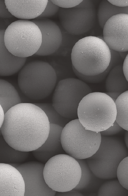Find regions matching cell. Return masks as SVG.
<instances>
[{"mask_svg": "<svg viewBox=\"0 0 128 196\" xmlns=\"http://www.w3.org/2000/svg\"><path fill=\"white\" fill-rule=\"evenodd\" d=\"M60 139L63 149L68 155L76 159H85L98 150L101 135L100 132L86 129L76 119L63 128Z\"/></svg>", "mask_w": 128, "mask_h": 196, "instance_id": "6", "label": "cell"}, {"mask_svg": "<svg viewBox=\"0 0 128 196\" xmlns=\"http://www.w3.org/2000/svg\"><path fill=\"white\" fill-rule=\"evenodd\" d=\"M40 107L47 116L50 124L58 125L63 128L71 121L60 114L51 103H34Z\"/></svg>", "mask_w": 128, "mask_h": 196, "instance_id": "24", "label": "cell"}, {"mask_svg": "<svg viewBox=\"0 0 128 196\" xmlns=\"http://www.w3.org/2000/svg\"><path fill=\"white\" fill-rule=\"evenodd\" d=\"M13 16L7 8L5 0H0V18L7 19Z\"/></svg>", "mask_w": 128, "mask_h": 196, "instance_id": "31", "label": "cell"}, {"mask_svg": "<svg viewBox=\"0 0 128 196\" xmlns=\"http://www.w3.org/2000/svg\"><path fill=\"white\" fill-rule=\"evenodd\" d=\"M6 19L0 18V30H5L9 25Z\"/></svg>", "mask_w": 128, "mask_h": 196, "instance_id": "36", "label": "cell"}, {"mask_svg": "<svg viewBox=\"0 0 128 196\" xmlns=\"http://www.w3.org/2000/svg\"><path fill=\"white\" fill-rule=\"evenodd\" d=\"M50 125L44 111L34 103H20L5 114L1 129L5 141L14 149L30 152L46 139Z\"/></svg>", "mask_w": 128, "mask_h": 196, "instance_id": "1", "label": "cell"}, {"mask_svg": "<svg viewBox=\"0 0 128 196\" xmlns=\"http://www.w3.org/2000/svg\"><path fill=\"white\" fill-rule=\"evenodd\" d=\"M45 164L29 161L20 164L16 168L21 174L24 183V196H54L56 191L46 183L43 176Z\"/></svg>", "mask_w": 128, "mask_h": 196, "instance_id": "11", "label": "cell"}, {"mask_svg": "<svg viewBox=\"0 0 128 196\" xmlns=\"http://www.w3.org/2000/svg\"><path fill=\"white\" fill-rule=\"evenodd\" d=\"M105 93L110 97L114 102L118 97L121 94L120 93L114 92H109Z\"/></svg>", "mask_w": 128, "mask_h": 196, "instance_id": "35", "label": "cell"}, {"mask_svg": "<svg viewBox=\"0 0 128 196\" xmlns=\"http://www.w3.org/2000/svg\"><path fill=\"white\" fill-rule=\"evenodd\" d=\"M4 40L7 48L12 54L27 58L35 54L39 49L42 34L39 27L32 21L20 19L8 26Z\"/></svg>", "mask_w": 128, "mask_h": 196, "instance_id": "7", "label": "cell"}, {"mask_svg": "<svg viewBox=\"0 0 128 196\" xmlns=\"http://www.w3.org/2000/svg\"><path fill=\"white\" fill-rule=\"evenodd\" d=\"M5 30H0V76H9L16 73L24 66L27 60V58L14 56L7 48L4 40Z\"/></svg>", "mask_w": 128, "mask_h": 196, "instance_id": "17", "label": "cell"}, {"mask_svg": "<svg viewBox=\"0 0 128 196\" xmlns=\"http://www.w3.org/2000/svg\"><path fill=\"white\" fill-rule=\"evenodd\" d=\"M124 143L128 148V131L126 130L124 135Z\"/></svg>", "mask_w": 128, "mask_h": 196, "instance_id": "38", "label": "cell"}, {"mask_svg": "<svg viewBox=\"0 0 128 196\" xmlns=\"http://www.w3.org/2000/svg\"><path fill=\"white\" fill-rule=\"evenodd\" d=\"M115 103L117 111L115 121L123 129L128 130V90L121 94Z\"/></svg>", "mask_w": 128, "mask_h": 196, "instance_id": "22", "label": "cell"}, {"mask_svg": "<svg viewBox=\"0 0 128 196\" xmlns=\"http://www.w3.org/2000/svg\"><path fill=\"white\" fill-rule=\"evenodd\" d=\"M71 57L72 66L77 71L86 75L94 76L107 69L111 55L104 41L90 36L80 39L75 43Z\"/></svg>", "mask_w": 128, "mask_h": 196, "instance_id": "2", "label": "cell"}, {"mask_svg": "<svg viewBox=\"0 0 128 196\" xmlns=\"http://www.w3.org/2000/svg\"><path fill=\"white\" fill-rule=\"evenodd\" d=\"M119 14H128V7H118L112 5L107 0L102 1L99 5L97 13L101 28L103 29L106 22L110 18Z\"/></svg>", "mask_w": 128, "mask_h": 196, "instance_id": "21", "label": "cell"}, {"mask_svg": "<svg viewBox=\"0 0 128 196\" xmlns=\"http://www.w3.org/2000/svg\"><path fill=\"white\" fill-rule=\"evenodd\" d=\"M50 125L49 132L46 140L39 148L31 151L35 158L43 163L55 155L63 154L64 152L60 139L63 128L54 124Z\"/></svg>", "mask_w": 128, "mask_h": 196, "instance_id": "16", "label": "cell"}, {"mask_svg": "<svg viewBox=\"0 0 128 196\" xmlns=\"http://www.w3.org/2000/svg\"><path fill=\"white\" fill-rule=\"evenodd\" d=\"M117 114L115 102L105 93L91 92L84 97L77 108L78 119L86 129L105 130L113 123Z\"/></svg>", "mask_w": 128, "mask_h": 196, "instance_id": "3", "label": "cell"}, {"mask_svg": "<svg viewBox=\"0 0 128 196\" xmlns=\"http://www.w3.org/2000/svg\"><path fill=\"white\" fill-rule=\"evenodd\" d=\"M24 189L19 171L9 164L0 163V196H23Z\"/></svg>", "mask_w": 128, "mask_h": 196, "instance_id": "14", "label": "cell"}, {"mask_svg": "<svg viewBox=\"0 0 128 196\" xmlns=\"http://www.w3.org/2000/svg\"><path fill=\"white\" fill-rule=\"evenodd\" d=\"M127 148L123 141L118 138L101 136L98 150L86 161L98 177L103 180L114 179L117 177V170L120 162L128 157Z\"/></svg>", "mask_w": 128, "mask_h": 196, "instance_id": "5", "label": "cell"}, {"mask_svg": "<svg viewBox=\"0 0 128 196\" xmlns=\"http://www.w3.org/2000/svg\"><path fill=\"white\" fill-rule=\"evenodd\" d=\"M128 157L124 158L119 164L116 175L118 180L123 187L128 190Z\"/></svg>", "mask_w": 128, "mask_h": 196, "instance_id": "27", "label": "cell"}, {"mask_svg": "<svg viewBox=\"0 0 128 196\" xmlns=\"http://www.w3.org/2000/svg\"><path fill=\"white\" fill-rule=\"evenodd\" d=\"M15 94L14 89L11 84L0 79V104L2 108L6 107L12 102Z\"/></svg>", "mask_w": 128, "mask_h": 196, "instance_id": "26", "label": "cell"}, {"mask_svg": "<svg viewBox=\"0 0 128 196\" xmlns=\"http://www.w3.org/2000/svg\"><path fill=\"white\" fill-rule=\"evenodd\" d=\"M58 16L61 26L65 30L78 35L92 28L95 22L96 13L93 2L84 0L73 7H60Z\"/></svg>", "mask_w": 128, "mask_h": 196, "instance_id": "10", "label": "cell"}, {"mask_svg": "<svg viewBox=\"0 0 128 196\" xmlns=\"http://www.w3.org/2000/svg\"><path fill=\"white\" fill-rule=\"evenodd\" d=\"M112 5L119 7H125L128 6V0H108Z\"/></svg>", "mask_w": 128, "mask_h": 196, "instance_id": "33", "label": "cell"}, {"mask_svg": "<svg viewBox=\"0 0 128 196\" xmlns=\"http://www.w3.org/2000/svg\"><path fill=\"white\" fill-rule=\"evenodd\" d=\"M92 91L79 79L67 78L58 81L54 90L52 104L61 116L71 119H77L79 104L82 98Z\"/></svg>", "mask_w": 128, "mask_h": 196, "instance_id": "9", "label": "cell"}, {"mask_svg": "<svg viewBox=\"0 0 128 196\" xmlns=\"http://www.w3.org/2000/svg\"><path fill=\"white\" fill-rule=\"evenodd\" d=\"M51 2L60 8H71L78 5L82 0H52Z\"/></svg>", "mask_w": 128, "mask_h": 196, "instance_id": "29", "label": "cell"}, {"mask_svg": "<svg viewBox=\"0 0 128 196\" xmlns=\"http://www.w3.org/2000/svg\"><path fill=\"white\" fill-rule=\"evenodd\" d=\"M4 114L3 109L0 104V128H1L3 121Z\"/></svg>", "mask_w": 128, "mask_h": 196, "instance_id": "37", "label": "cell"}, {"mask_svg": "<svg viewBox=\"0 0 128 196\" xmlns=\"http://www.w3.org/2000/svg\"><path fill=\"white\" fill-rule=\"evenodd\" d=\"M122 68L124 76L128 81V54L124 60Z\"/></svg>", "mask_w": 128, "mask_h": 196, "instance_id": "34", "label": "cell"}, {"mask_svg": "<svg viewBox=\"0 0 128 196\" xmlns=\"http://www.w3.org/2000/svg\"><path fill=\"white\" fill-rule=\"evenodd\" d=\"M62 34V41L58 50L53 54L58 55L66 56L72 51L75 43L80 39L77 35L72 34L60 26Z\"/></svg>", "mask_w": 128, "mask_h": 196, "instance_id": "25", "label": "cell"}, {"mask_svg": "<svg viewBox=\"0 0 128 196\" xmlns=\"http://www.w3.org/2000/svg\"><path fill=\"white\" fill-rule=\"evenodd\" d=\"M97 37H98V38H99V39H102V40H103V41H104V38L103 36H98Z\"/></svg>", "mask_w": 128, "mask_h": 196, "instance_id": "40", "label": "cell"}, {"mask_svg": "<svg viewBox=\"0 0 128 196\" xmlns=\"http://www.w3.org/2000/svg\"><path fill=\"white\" fill-rule=\"evenodd\" d=\"M29 152L17 150L8 144L2 136H0V163H21L29 157Z\"/></svg>", "mask_w": 128, "mask_h": 196, "instance_id": "20", "label": "cell"}, {"mask_svg": "<svg viewBox=\"0 0 128 196\" xmlns=\"http://www.w3.org/2000/svg\"><path fill=\"white\" fill-rule=\"evenodd\" d=\"M57 78L51 65L41 61L27 63L20 71L18 82L23 93L33 100L44 99L49 95L55 88Z\"/></svg>", "mask_w": 128, "mask_h": 196, "instance_id": "4", "label": "cell"}, {"mask_svg": "<svg viewBox=\"0 0 128 196\" xmlns=\"http://www.w3.org/2000/svg\"><path fill=\"white\" fill-rule=\"evenodd\" d=\"M55 196H83V195L79 192L71 190L64 192H56Z\"/></svg>", "mask_w": 128, "mask_h": 196, "instance_id": "32", "label": "cell"}, {"mask_svg": "<svg viewBox=\"0 0 128 196\" xmlns=\"http://www.w3.org/2000/svg\"><path fill=\"white\" fill-rule=\"evenodd\" d=\"M2 136L1 128H0V136Z\"/></svg>", "mask_w": 128, "mask_h": 196, "instance_id": "41", "label": "cell"}, {"mask_svg": "<svg viewBox=\"0 0 128 196\" xmlns=\"http://www.w3.org/2000/svg\"><path fill=\"white\" fill-rule=\"evenodd\" d=\"M76 160L82 171L80 181L72 190L78 192H90L96 190L102 184L103 179L97 177L91 171L84 159Z\"/></svg>", "mask_w": 128, "mask_h": 196, "instance_id": "18", "label": "cell"}, {"mask_svg": "<svg viewBox=\"0 0 128 196\" xmlns=\"http://www.w3.org/2000/svg\"><path fill=\"white\" fill-rule=\"evenodd\" d=\"M32 21L39 27L42 37L41 46L35 54L46 56L54 54L59 48L62 41L60 27L52 21L47 18H36Z\"/></svg>", "mask_w": 128, "mask_h": 196, "instance_id": "13", "label": "cell"}, {"mask_svg": "<svg viewBox=\"0 0 128 196\" xmlns=\"http://www.w3.org/2000/svg\"><path fill=\"white\" fill-rule=\"evenodd\" d=\"M60 7L54 4L51 0H48L46 7L41 15L37 19L46 18L55 15L59 11Z\"/></svg>", "mask_w": 128, "mask_h": 196, "instance_id": "28", "label": "cell"}, {"mask_svg": "<svg viewBox=\"0 0 128 196\" xmlns=\"http://www.w3.org/2000/svg\"><path fill=\"white\" fill-rule=\"evenodd\" d=\"M120 55L121 59L123 60L128 54V52H119Z\"/></svg>", "mask_w": 128, "mask_h": 196, "instance_id": "39", "label": "cell"}, {"mask_svg": "<svg viewBox=\"0 0 128 196\" xmlns=\"http://www.w3.org/2000/svg\"><path fill=\"white\" fill-rule=\"evenodd\" d=\"M48 185L56 192L72 190L78 184L82 171L76 159L65 154L55 155L45 164L43 171Z\"/></svg>", "mask_w": 128, "mask_h": 196, "instance_id": "8", "label": "cell"}, {"mask_svg": "<svg viewBox=\"0 0 128 196\" xmlns=\"http://www.w3.org/2000/svg\"><path fill=\"white\" fill-rule=\"evenodd\" d=\"M128 190L123 187L118 180L107 181L102 184L98 191V196H126Z\"/></svg>", "mask_w": 128, "mask_h": 196, "instance_id": "23", "label": "cell"}, {"mask_svg": "<svg viewBox=\"0 0 128 196\" xmlns=\"http://www.w3.org/2000/svg\"><path fill=\"white\" fill-rule=\"evenodd\" d=\"M104 41L110 49L118 52L128 51V14L113 16L103 28Z\"/></svg>", "mask_w": 128, "mask_h": 196, "instance_id": "12", "label": "cell"}, {"mask_svg": "<svg viewBox=\"0 0 128 196\" xmlns=\"http://www.w3.org/2000/svg\"><path fill=\"white\" fill-rule=\"evenodd\" d=\"M123 130L115 121L113 124L107 129L100 132L101 136H111L115 135L121 131Z\"/></svg>", "mask_w": 128, "mask_h": 196, "instance_id": "30", "label": "cell"}, {"mask_svg": "<svg viewBox=\"0 0 128 196\" xmlns=\"http://www.w3.org/2000/svg\"><path fill=\"white\" fill-rule=\"evenodd\" d=\"M48 0H5L12 15L21 20L37 18L44 10Z\"/></svg>", "mask_w": 128, "mask_h": 196, "instance_id": "15", "label": "cell"}, {"mask_svg": "<svg viewBox=\"0 0 128 196\" xmlns=\"http://www.w3.org/2000/svg\"><path fill=\"white\" fill-rule=\"evenodd\" d=\"M122 64L113 68L108 74L105 82L108 92H114L121 93L128 90V82L122 70Z\"/></svg>", "mask_w": 128, "mask_h": 196, "instance_id": "19", "label": "cell"}]
</instances>
